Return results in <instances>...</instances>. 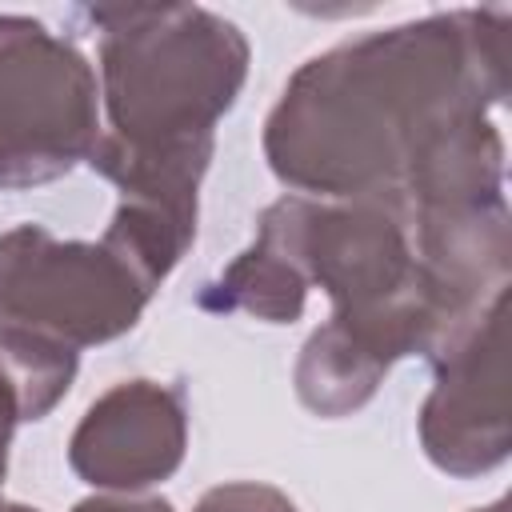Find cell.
Returning <instances> with one entry per match:
<instances>
[{
    "mask_svg": "<svg viewBox=\"0 0 512 512\" xmlns=\"http://www.w3.org/2000/svg\"><path fill=\"white\" fill-rule=\"evenodd\" d=\"M504 8H460L308 60L268 116L272 172L308 192L396 200L448 128L504 96Z\"/></svg>",
    "mask_w": 512,
    "mask_h": 512,
    "instance_id": "obj_1",
    "label": "cell"
},
{
    "mask_svg": "<svg viewBox=\"0 0 512 512\" xmlns=\"http://www.w3.org/2000/svg\"><path fill=\"white\" fill-rule=\"evenodd\" d=\"M100 96L108 132L100 148L124 156H208L212 128L248 76L240 28L196 4L96 8Z\"/></svg>",
    "mask_w": 512,
    "mask_h": 512,
    "instance_id": "obj_2",
    "label": "cell"
},
{
    "mask_svg": "<svg viewBox=\"0 0 512 512\" xmlns=\"http://www.w3.org/2000/svg\"><path fill=\"white\" fill-rule=\"evenodd\" d=\"M152 292L104 236L100 244L56 240L36 224L0 236V332L80 352L136 328Z\"/></svg>",
    "mask_w": 512,
    "mask_h": 512,
    "instance_id": "obj_3",
    "label": "cell"
},
{
    "mask_svg": "<svg viewBox=\"0 0 512 512\" xmlns=\"http://www.w3.org/2000/svg\"><path fill=\"white\" fill-rule=\"evenodd\" d=\"M92 64L40 20L0 16V188L48 184L100 140Z\"/></svg>",
    "mask_w": 512,
    "mask_h": 512,
    "instance_id": "obj_4",
    "label": "cell"
},
{
    "mask_svg": "<svg viewBox=\"0 0 512 512\" xmlns=\"http://www.w3.org/2000/svg\"><path fill=\"white\" fill-rule=\"evenodd\" d=\"M436 388L420 412V440L436 468L476 476L508 456L504 296L436 352Z\"/></svg>",
    "mask_w": 512,
    "mask_h": 512,
    "instance_id": "obj_5",
    "label": "cell"
},
{
    "mask_svg": "<svg viewBox=\"0 0 512 512\" xmlns=\"http://www.w3.org/2000/svg\"><path fill=\"white\" fill-rule=\"evenodd\" d=\"M188 444L180 388L156 380H124L108 388L80 420L68 444V464L96 488H144L168 480Z\"/></svg>",
    "mask_w": 512,
    "mask_h": 512,
    "instance_id": "obj_6",
    "label": "cell"
},
{
    "mask_svg": "<svg viewBox=\"0 0 512 512\" xmlns=\"http://www.w3.org/2000/svg\"><path fill=\"white\" fill-rule=\"evenodd\" d=\"M196 512H296L288 496H280L268 484H224L204 492Z\"/></svg>",
    "mask_w": 512,
    "mask_h": 512,
    "instance_id": "obj_7",
    "label": "cell"
},
{
    "mask_svg": "<svg viewBox=\"0 0 512 512\" xmlns=\"http://www.w3.org/2000/svg\"><path fill=\"white\" fill-rule=\"evenodd\" d=\"M72 512H172L168 500H156V496H92V500H80Z\"/></svg>",
    "mask_w": 512,
    "mask_h": 512,
    "instance_id": "obj_8",
    "label": "cell"
},
{
    "mask_svg": "<svg viewBox=\"0 0 512 512\" xmlns=\"http://www.w3.org/2000/svg\"><path fill=\"white\" fill-rule=\"evenodd\" d=\"M16 420H20V396H16L12 380L0 368V480H4V468H8V440H12Z\"/></svg>",
    "mask_w": 512,
    "mask_h": 512,
    "instance_id": "obj_9",
    "label": "cell"
},
{
    "mask_svg": "<svg viewBox=\"0 0 512 512\" xmlns=\"http://www.w3.org/2000/svg\"><path fill=\"white\" fill-rule=\"evenodd\" d=\"M0 512H36V508H28V504H4L0 500Z\"/></svg>",
    "mask_w": 512,
    "mask_h": 512,
    "instance_id": "obj_10",
    "label": "cell"
}]
</instances>
